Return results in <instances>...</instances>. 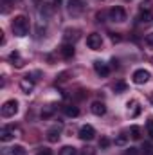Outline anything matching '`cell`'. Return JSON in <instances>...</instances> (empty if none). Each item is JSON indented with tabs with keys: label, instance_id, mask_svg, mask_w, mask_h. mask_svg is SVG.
I'll list each match as a JSON object with an SVG mask.
<instances>
[{
	"label": "cell",
	"instance_id": "8fae6325",
	"mask_svg": "<svg viewBox=\"0 0 153 155\" xmlns=\"http://www.w3.org/2000/svg\"><path fill=\"white\" fill-rule=\"evenodd\" d=\"M16 135H15V128L13 126H4L2 130H0V141L2 143H9V141H13Z\"/></svg>",
	"mask_w": 153,
	"mask_h": 155
},
{
	"label": "cell",
	"instance_id": "52a82bcc",
	"mask_svg": "<svg viewBox=\"0 0 153 155\" xmlns=\"http://www.w3.org/2000/svg\"><path fill=\"white\" fill-rule=\"evenodd\" d=\"M85 11V2L83 0H69V13L72 16H79Z\"/></svg>",
	"mask_w": 153,
	"mask_h": 155
},
{
	"label": "cell",
	"instance_id": "f546056e",
	"mask_svg": "<svg viewBox=\"0 0 153 155\" xmlns=\"http://www.w3.org/2000/svg\"><path fill=\"white\" fill-rule=\"evenodd\" d=\"M110 38H112V41H121V36H119V35H117V33H112V36H110Z\"/></svg>",
	"mask_w": 153,
	"mask_h": 155
},
{
	"label": "cell",
	"instance_id": "30bf717a",
	"mask_svg": "<svg viewBox=\"0 0 153 155\" xmlns=\"http://www.w3.org/2000/svg\"><path fill=\"white\" fill-rule=\"evenodd\" d=\"M61 124L58 123V124H54L52 128H49L47 130V141L49 143H58V139H60V134H61Z\"/></svg>",
	"mask_w": 153,
	"mask_h": 155
},
{
	"label": "cell",
	"instance_id": "9c48e42d",
	"mask_svg": "<svg viewBox=\"0 0 153 155\" xmlns=\"http://www.w3.org/2000/svg\"><path fill=\"white\" fill-rule=\"evenodd\" d=\"M126 107H128V116H130V117H139V116H141V112H142L141 103H139L137 99L128 101V103H126Z\"/></svg>",
	"mask_w": 153,
	"mask_h": 155
},
{
	"label": "cell",
	"instance_id": "277c9868",
	"mask_svg": "<svg viewBox=\"0 0 153 155\" xmlns=\"http://www.w3.org/2000/svg\"><path fill=\"white\" fill-rule=\"evenodd\" d=\"M108 18H110L112 22L121 24V22H124V20H126V11H124L121 5H115V7H112V9L108 11Z\"/></svg>",
	"mask_w": 153,
	"mask_h": 155
},
{
	"label": "cell",
	"instance_id": "6da1fadb",
	"mask_svg": "<svg viewBox=\"0 0 153 155\" xmlns=\"http://www.w3.org/2000/svg\"><path fill=\"white\" fill-rule=\"evenodd\" d=\"M11 29H13V35H15V36H18V38L25 36V35L29 33V18L24 16V15L15 16L13 22H11Z\"/></svg>",
	"mask_w": 153,
	"mask_h": 155
},
{
	"label": "cell",
	"instance_id": "d6986e66",
	"mask_svg": "<svg viewBox=\"0 0 153 155\" xmlns=\"http://www.w3.org/2000/svg\"><path fill=\"white\" fill-rule=\"evenodd\" d=\"M5 153H9V155H25V148L20 146V144H16V146L9 148V152H5Z\"/></svg>",
	"mask_w": 153,
	"mask_h": 155
},
{
	"label": "cell",
	"instance_id": "d4e9b609",
	"mask_svg": "<svg viewBox=\"0 0 153 155\" xmlns=\"http://www.w3.org/2000/svg\"><path fill=\"white\" fill-rule=\"evenodd\" d=\"M79 155H96V150H94L92 146H85V148L79 152Z\"/></svg>",
	"mask_w": 153,
	"mask_h": 155
},
{
	"label": "cell",
	"instance_id": "7a4b0ae2",
	"mask_svg": "<svg viewBox=\"0 0 153 155\" xmlns=\"http://www.w3.org/2000/svg\"><path fill=\"white\" fill-rule=\"evenodd\" d=\"M16 112H18V101H16V99H7V101L2 105V108H0L2 117H15Z\"/></svg>",
	"mask_w": 153,
	"mask_h": 155
},
{
	"label": "cell",
	"instance_id": "7c38bea8",
	"mask_svg": "<svg viewBox=\"0 0 153 155\" xmlns=\"http://www.w3.org/2000/svg\"><path fill=\"white\" fill-rule=\"evenodd\" d=\"M60 54H61L65 60H70V58L76 54V51H74V43H63V45L60 47Z\"/></svg>",
	"mask_w": 153,
	"mask_h": 155
},
{
	"label": "cell",
	"instance_id": "4316f807",
	"mask_svg": "<svg viewBox=\"0 0 153 155\" xmlns=\"http://www.w3.org/2000/svg\"><path fill=\"white\" fill-rule=\"evenodd\" d=\"M122 155H139V150L133 148V146H130V148H126V150L122 152Z\"/></svg>",
	"mask_w": 153,
	"mask_h": 155
},
{
	"label": "cell",
	"instance_id": "603a6c76",
	"mask_svg": "<svg viewBox=\"0 0 153 155\" xmlns=\"http://www.w3.org/2000/svg\"><path fill=\"white\" fill-rule=\"evenodd\" d=\"M60 155H77V150L74 146H63L60 150Z\"/></svg>",
	"mask_w": 153,
	"mask_h": 155
},
{
	"label": "cell",
	"instance_id": "ffe728a7",
	"mask_svg": "<svg viewBox=\"0 0 153 155\" xmlns=\"http://www.w3.org/2000/svg\"><path fill=\"white\" fill-rule=\"evenodd\" d=\"M130 135H132V139L139 141V139H141V135H142V132H141V128H139L137 124H133V126L130 128Z\"/></svg>",
	"mask_w": 153,
	"mask_h": 155
},
{
	"label": "cell",
	"instance_id": "5b68a950",
	"mask_svg": "<svg viewBox=\"0 0 153 155\" xmlns=\"http://www.w3.org/2000/svg\"><path fill=\"white\" fill-rule=\"evenodd\" d=\"M86 45H88V49H92V51H99V49L103 47V36H101L99 33L88 35V36H86Z\"/></svg>",
	"mask_w": 153,
	"mask_h": 155
},
{
	"label": "cell",
	"instance_id": "7402d4cb",
	"mask_svg": "<svg viewBox=\"0 0 153 155\" xmlns=\"http://www.w3.org/2000/svg\"><path fill=\"white\" fill-rule=\"evenodd\" d=\"M126 143H128V135L126 134H119L115 137V144L117 146H126Z\"/></svg>",
	"mask_w": 153,
	"mask_h": 155
},
{
	"label": "cell",
	"instance_id": "5bb4252c",
	"mask_svg": "<svg viewBox=\"0 0 153 155\" xmlns=\"http://www.w3.org/2000/svg\"><path fill=\"white\" fill-rule=\"evenodd\" d=\"M90 110H92V114H94V116L101 117V116H105V114H106V105H105L103 101H94V103H92V107H90Z\"/></svg>",
	"mask_w": 153,
	"mask_h": 155
},
{
	"label": "cell",
	"instance_id": "ac0fdd59",
	"mask_svg": "<svg viewBox=\"0 0 153 155\" xmlns=\"http://www.w3.org/2000/svg\"><path fill=\"white\" fill-rule=\"evenodd\" d=\"M63 112H65V116H69V117H77L79 116V108L74 107V105H67V107H63Z\"/></svg>",
	"mask_w": 153,
	"mask_h": 155
},
{
	"label": "cell",
	"instance_id": "2e32d148",
	"mask_svg": "<svg viewBox=\"0 0 153 155\" xmlns=\"http://www.w3.org/2000/svg\"><path fill=\"white\" fill-rule=\"evenodd\" d=\"M77 38H79V31H77V29H67V31H65V40H67V43H74Z\"/></svg>",
	"mask_w": 153,
	"mask_h": 155
},
{
	"label": "cell",
	"instance_id": "d6a6232c",
	"mask_svg": "<svg viewBox=\"0 0 153 155\" xmlns=\"http://www.w3.org/2000/svg\"><path fill=\"white\" fill-rule=\"evenodd\" d=\"M150 101H151V105H153V94H151V97H150Z\"/></svg>",
	"mask_w": 153,
	"mask_h": 155
},
{
	"label": "cell",
	"instance_id": "484cf974",
	"mask_svg": "<svg viewBox=\"0 0 153 155\" xmlns=\"http://www.w3.org/2000/svg\"><path fill=\"white\" fill-rule=\"evenodd\" d=\"M99 146H101L103 150H106V148L110 146V139H108V137H101V141H99Z\"/></svg>",
	"mask_w": 153,
	"mask_h": 155
},
{
	"label": "cell",
	"instance_id": "f1b7e54d",
	"mask_svg": "<svg viewBox=\"0 0 153 155\" xmlns=\"http://www.w3.org/2000/svg\"><path fill=\"white\" fill-rule=\"evenodd\" d=\"M38 155H52V152H50V150H49V148H40Z\"/></svg>",
	"mask_w": 153,
	"mask_h": 155
},
{
	"label": "cell",
	"instance_id": "1f68e13d",
	"mask_svg": "<svg viewBox=\"0 0 153 155\" xmlns=\"http://www.w3.org/2000/svg\"><path fill=\"white\" fill-rule=\"evenodd\" d=\"M2 2H4V4H7V2H9V0H2ZM13 2H15V0H13Z\"/></svg>",
	"mask_w": 153,
	"mask_h": 155
},
{
	"label": "cell",
	"instance_id": "8992f818",
	"mask_svg": "<svg viewBox=\"0 0 153 155\" xmlns=\"http://www.w3.org/2000/svg\"><path fill=\"white\" fill-rule=\"evenodd\" d=\"M150 78H151L150 71H146V69H137V71L133 72L132 79H133V83H135V85H144V83H148V81H150Z\"/></svg>",
	"mask_w": 153,
	"mask_h": 155
},
{
	"label": "cell",
	"instance_id": "e0dca14e",
	"mask_svg": "<svg viewBox=\"0 0 153 155\" xmlns=\"http://www.w3.org/2000/svg\"><path fill=\"white\" fill-rule=\"evenodd\" d=\"M137 18H139L141 24H150V22L153 20V15H151V11H141Z\"/></svg>",
	"mask_w": 153,
	"mask_h": 155
},
{
	"label": "cell",
	"instance_id": "44dd1931",
	"mask_svg": "<svg viewBox=\"0 0 153 155\" xmlns=\"http://www.w3.org/2000/svg\"><path fill=\"white\" fill-rule=\"evenodd\" d=\"M114 90L117 92V94H122V92H126L128 90V85L124 83V81H117L114 85Z\"/></svg>",
	"mask_w": 153,
	"mask_h": 155
},
{
	"label": "cell",
	"instance_id": "83f0119b",
	"mask_svg": "<svg viewBox=\"0 0 153 155\" xmlns=\"http://www.w3.org/2000/svg\"><path fill=\"white\" fill-rule=\"evenodd\" d=\"M146 132H148V135L153 139V119H150V121L146 123Z\"/></svg>",
	"mask_w": 153,
	"mask_h": 155
},
{
	"label": "cell",
	"instance_id": "cb8c5ba5",
	"mask_svg": "<svg viewBox=\"0 0 153 155\" xmlns=\"http://www.w3.org/2000/svg\"><path fill=\"white\" fill-rule=\"evenodd\" d=\"M153 7V0H144L141 2V11H151Z\"/></svg>",
	"mask_w": 153,
	"mask_h": 155
},
{
	"label": "cell",
	"instance_id": "4fadbf2b",
	"mask_svg": "<svg viewBox=\"0 0 153 155\" xmlns=\"http://www.w3.org/2000/svg\"><path fill=\"white\" fill-rule=\"evenodd\" d=\"M9 61H11V65H13L15 69H22V67H24V63H25L18 51H13V52L9 54Z\"/></svg>",
	"mask_w": 153,
	"mask_h": 155
},
{
	"label": "cell",
	"instance_id": "ba28073f",
	"mask_svg": "<svg viewBox=\"0 0 153 155\" xmlns=\"http://www.w3.org/2000/svg\"><path fill=\"white\" fill-rule=\"evenodd\" d=\"M96 137V130H94V126H90V124H83L81 128H79V139L81 141H92Z\"/></svg>",
	"mask_w": 153,
	"mask_h": 155
},
{
	"label": "cell",
	"instance_id": "9a60e30c",
	"mask_svg": "<svg viewBox=\"0 0 153 155\" xmlns=\"http://www.w3.org/2000/svg\"><path fill=\"white\" fill-rule=\"evenodd\" d=\"M94 71H96L101 78H106L110 74V67H108L106 63H103V61H94Z\"/></svg>",
	"mask_w": 153,
	"mask_h": 155
},
{
	"label": "cell",
	"instance_id": "3957f363",
	"mask_svg": "<svg viewBox=\"0 0 153 155\" xmlns=\"http://www.w3.org/2000/svg\"><path fill=\"white\" fill-rule=\"evenodd\" d=\"M36 74L38 72H33V74H27L25 78H22L20 79V88H22V92L24 94H31L33 92V88H34V81H36Z\"/></svg>",
	"mask_w": 153,
	"mask_h": 155
},
{
	"label": "cell",
	"instance_id": "4dcf8cb0",
	"mask_svg": "<svg viewBox=\"0 0 153 155\" xmlns=\"http://www.w3.org/2000/svg\"><path fill=\"white\" fill-rule=\"evenodd\" d=\"M146 41H148V45H151L153 47V33H150V35L146 36Z\"/></svg>",
	"mask_w": 153,
	"mask_h": 155
}]
</instances>
